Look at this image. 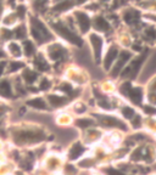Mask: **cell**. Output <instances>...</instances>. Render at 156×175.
<instances>
[{
    "label": "cell",
    "mask_w": 156,
    "mask_h": 175,
    "mask_svg": "<svg viewBox=\"0 0 156 175\" xmlns=\"http://www.w3.org/2000/svg\"><path fill=\"white\" fill-rule=\"evenodd\" d=\"M44 139V135L39 131H21L16 136L17 142H39Z\"/></svg>",
    "instance_id": "cell-1"
},
{
    "label": "cell",
    "mask_w": 156,
    "mask_h": 175,
    "mask_svg": "<svg viewBox=\"0 0 156 175\" xmlns=\"http://www.w3.org/2000/svg\"><path fill=\"white\" fill-rule=\"evenodd\" d=\"M33 37L39 40V41H43V40H46L49 38V32L46 29L39 23V22H36L34 24V28H33Z\"/></svg>",
    "instance_id": "cell-2"
},
{
    "label": "cell",
    "mask_w": 156,
    "mask_h": 175,
    "mask_svg": "<svg viewBox=\"0 0 156 175\" xmlns=\"http://www.w3.org/2000/svg\"><path fill=\"white\" fill-rule=\"evenodd\" d=\"M100 123H101L104 127H106V128L117 125L118 128L126 129V127H124L123 123H121V122H119L118 119H116V118H112V117H104V118H100Z\"/></svg>",
    "instance_id": "cell-3"
},
{
    "label": "cell",
    "mask_w": 156,
    "mask_h": 175,
    "mask_svg": "<svg viewBox=\"0 0 156 175\" xmlns=\"http://www.w3.org/2000/svg\"><path fill=\"white\" fill-rule=\"evenodd\" d=\"M128 58H129V54H128L127 51H123V52H122V55H121V58L118 60L117 65L115 66V68H113V71H112V75H113V77H116V75L118 74V72L122 69L123 65L127 62Z\"/></svg>",
    "instance_id": "cell-4"
},
{
    "label": "cell",
    "mask_w": 156,
    "mask_h": 175,
    "mask_svg": "<svg viewBox=\"0 0 156 175\" xmlns=\"http://www.w3.org/2000/svg\"><path fill=\"white\" fill-rule=\"evenodd\" d=\"M128 95L131 96V100L135 103H139L142 101V97H143V91L140 88H133V89L129 90Z\"/></svg>",
    "instance_id": "cell-5"
},
{
    "label": "cell",
    "mask_w": 156,
    "mask_h": 175,
    "mask_svg": "<svg viewBox=\"0 0 156 175\" xmlns=\"http://www.w3.org/2000/svg\"><path fill=\"white\" fill-rule=\"evenodd\" d=\"M83 151H84V147H83L81 143L73 145V147L70 151V159H77L83 153Z\"/></svg>",
    "instance_id": "cell-6"
},
{
    "label": "cell",
    "mask_w": 156,
    "mask_h": 175,
    "mask_svg": "<svg viewBox=\"0 0 156 175\" xmlns=\"http://www.w3.org/2000/svg\"><path fill=\"white\" fill-rule=\"evenodd\" d=\"M0 95L11 96V88H10L9 81H6V80L0 81Z\"/></svg>",
    "instance_id": "cell-7"
},
{
    "label": "cell",
    "mask_w": 156,
    "mask_h": 175,
    "mask_svg": "<svg viewBox=\"0 0 156 175\" xmlns=\"http://www.w3.org/2000/svg\"><path fill=\"white\" fill-rule=\"evenodd\" d=\"M91 43L94 45V49H95V55L99 60V56H100V50H101V45H103V41L100 38H98L97 35H91Z\"/></svg>",
    "instance_id": "cell-8"
},
{
    "label": "cell",
    "mask_w": 156,
    "mask_h": 175,
    "mask_svg": "<svg viewBox=\"0 0 156 175\" xmlns=\"http://www.w3.org/2000/svg\"><path fill=\"white\" fill-rule=\"evenodd\" d=\"M116 55H117V50H116V49H111V50L107 52L106 58H105V68H106V69L111 66L112 61L116 58Z\"/></svg>",
    "instance_id": "cell-9"
},
{
    "label": "cell",
    "mask_w": 156,
    "mask_h": 175,
    "mask_svg": "<svg viewBox=\"0 0 156 175\" xmlns=\"http://www.w3.org/2000/svg\"><path fill=\"white\" fill-rule=\"evenodd\" d=\"M154 72H156V55L151 58V61L149 62V65H148V67H146V69L144 72V77H148V75L152 74Z\"/></svg>",
    "instance_id": "cell-10"
},
{
    "label": "cell",
    "mask_w": 156,
    "mask_h": 175,
    "mask_svg": "<svg viewBox=\"0 0 156 175\" xmlns=\"http://www.w3.org/2000/svg\"><path fill=\"white\" fill-rule=\"evenodd\" d=\"M29 106H32L34 108H38V109H44L45 108V102L43 99H34V100H29L27 102Z\"/></svg>",
    "instance_id": "cell-11"
},
{
    "label": "cell",
    "mask_w": 156,
    "mask_h": 175,
    "mask_svg": "<svg viewBox=\"0 0 156 175\" xmlns=\"http://www.w3.org/2000/svg\"><path fill=\"white\" fill-rule=\"evenodd\" d=\"M49 100H50V102H51V105L54 107H59V106L64 105L66 102V99L60 97V96H54V95H50L49 96Z\"/></svg>",
    "instance_id": "cell-12"
},
{
    "label": "cell",
    "mask_w": 156,
    "mask_h": 175,
    "mask_svg": "<svg viewBox=\"0 0 156 175\" xmlns=\"http://www.w3.org/2000/svg\"><path fill=\"white\" fill-rule=\"evenodd\" d=\"M77 16L79 17V23H81V27H82V31L85 32L87 29L89 28V20H88V17L85 15H83V14H78Z\"/></svg>",
    "instance_id": "cell-13"
},
{
    "label": "cell",
    "mask_w": 156,
    "mask_h": 175,
    "mask_svg": "<svg viewBox=\"0 0 156 175\" xmlns=\"http://www.w3.org/2000/svg\"><path fill=\"white\" fill-rule=\"evenodd\" d=\"M23 77H24V80L27 83H32V81H34L37 79V74L34 72H32V71H29V69H26L24 71Z\"/></svg>",
    "instance_id": "cell-14"
},
{
    "label": "cell",
    "mask_w": 156,
    "mask_h": 175,
    "mask_svg": "<svg viewBox=\"0 0 156 175\" xmlns=\"http://www.w3.org/2000/svg\"><path fill=\"white\" fill-rule=\"evenodd\" d=\"M34 65H36V67H37L38 69H40V71H46V69L49 68L48 63L44 61V58H42V57L37 58L36 62H34Z\"/></svg>",
    "instance_id": "cell-15"
},
{
    "label": "cell",
    "mask_w": 156,
    "mask_h": 175,
    "mask_svg": "<svg viewBox=\"0 0 156 175\" xmlns=\"http://www.w3.org/2000/svg\"><path fill=\"white\" fill-rule=\"evenodd\" d=\"M144 150L145 149H143V147H138L133 153H132V156H131V158H132V161H140L142 158H143V152H144Z\"/></svg>",
    "instance_id": "cell-16"
},
{
    "label": "cell",
    "mask_w": 156,
    "mask_h": 175,
    "mask_svg": "<svg viewBox=\"0 0 156 175\" xmlns=\"http://www.w3.org/2000/svg\"><path fill=\"white\" fill-rule=\"evenodd\" d=\"M76 124L79 128H88V127H90L93 124V121L91 119H87V118H82V119H78L76 122Z\"/></svg>",
    "instance_id": "cell-17"
},
{
    "label": "cell",
    "mask_w": 156,
    "mask_h": 175,
    "mask_svg": "<svg viewBox=\"0 0 156 175\" xmlns=\"http://www.w3.org/2000/svg\"><path fill=\"white\" fill-rule=\"evenodd\" d=\"M97 28L100 29V31H106V29L109 28L106 21H104L103 18H98L97 20Z\"/></svg>",
    "instance_id": "cell-18"
},
{
    "label": "cell",
    "mask_w": 156,
    "mask_h": 175,
    "mask_svg": "<svg viewBox=\"0 0 156 175\" xmlns=\"http://www.w3.org/2000/svg\"><path fill=\"white\" fill-rule=\"evenodd\" d=\"M24 52L27 55H32L34 52V46L30 41H24Z\"/></svg>",
    "instance_id": "cell-19"
},
{
    "label": "cell",
    "mask_w": 156,
    "mask_h": 175,
    "mask_svg": "<svg viewBox=\"0 0 156 175\" xmlns=\"http://www.w3.org/2000/svg\"><path fill=\"white\" fill-rule=\"evenodd\" d=\"M122 113H123V115L126 117V118H128V119H131V118H133V114H134V111L132 109V108H129V107H124L123 109H122Z\"/></svg>",
    "instance_id": "cell-20"
},
{
    "label": "cell",
    "mask_w": 156,
    "mask_h": 175,
    "mask_svg": "<svg viewBox=\"0 0 156 175\" xmlns=\"http://www.w3.org/2000/svg\"><path fill=\"white\" fill-rule=\"evenodd\" d=\"M9 48H10V51H11L14 55H16V56H20V55H21L20 48H18V45H17V44H15V43H11V44L9 45Z\"/></svg>",
    "instance_id": "cell-21"
},
{
    "label": "cell",
    "mask_w": 156,
    "mask_h": 175,
    "mask_svg": "<svg viewBox=\"0 0 156 175\" xmlns=\"http://www.w3.org/2000/svg\"><path fill=\"white\" fill-rule=\"evenodd\" d=\"M23 67V63L22 62H12L11 63V68H10V71H17L18 68H22Z\"/></svg>",
    "instance_id": "cell-22"
},
{
    "label": "cell",
    "mask_w": 156,
    "mask_h": 175,
    "mask_svg": "<svg viewBox=\"0 0 156 175\" xmlns=\"http://www.w3.org/2000/svg\"><path fill=\"white\" fill-rule=\"evenodd\" d=\"M106 174H107V175H123L121 171H118V170H116V169H112V168L106 169Z\"/></svg>",
    "instance_id": "cell-23"
},
{
    "label": "cell",
    "mask_w": 156,
    "mask_h": 175,
    "mask_svg": "<svg viewBox=\"0 0 156 175\" xmlns=\"http://www.w3.org/2000/svg\"><path fill=\"white\" fill-rule=\"evenodd\" d=\"M132 124H133L134 128H138V127H139V124H140V117H139V115H135V117H134L133 121H132Z\"/></svg>",
    "instance_id": "cell-24"
},
{
    "label": "cell",
    "mask_w": 156,
    "mask_h": 175,
    "mask_svg": "<svg viewBox=\"0 0 156 175\" xmlns=\"http://www.w3.org/2000/svg\"><path fill=\"white\" fill-rule=\"evenodd\" d=\"M66 173H67L68 175H73V174H76V169L73 168V165L68 164V165L66 167Z\"/></svg>",
    "instance_id": "cell-25"
},
{
    "label": "cell",
    "mask_w": 156,
    "mask_h": 175,
    "mask_svg": "<svg viewBox=\"0 0 156 175\" xmlns=\"http://www.w3.org/2000/svg\"><path fill=\"white\" fill-rule=\"evenodd\" d=\"M144 111H145L146 113H149V114H155V113H156V108L150 107V106H145V107H144Z\"/></svg>",
    "instance_id": "cell-26"
},
{
    "label": "cell",
    "mask_w": 156,
    "mask_h": 175,
    "mask_svg": "<svg viewBox=\"0 0 156 175\" xmlns=\"http://www.w3.org/2000/svg\"><path fill=\"white\" fill-rule=\"evenodd\" d=\"M50 86V83L45 79V80H43L42 81V84H40V88H42V89H48V88Z\"/></svg>",
    "instance_id": "cell-27"
},
{
    "label": "cell",
    "mask_w": 156,
    "mask_h": 175,
    "mask_svg": "<svg viewBox=\"0 0 156 175\" xmlns=\"http://www.w3.org/2000/svg\"><path fill=\"white\" fill-rule=\"evenodd\" d=\"M61 89L64 90V91H66V93H70V91H71V85H70V84H64Z\"/></svg>",
    "instance_id": "cell-28"
},
{
    "label": "cell",
    "mask_w": 156,
    "mask_h": 175,
    "mask_svg": "<svg viewBox=\"0 0 156 175\" xmlns=\"http://www.w3.org/2000/svg\"><path fill=\"white\" fill-rule=\"evenodd\" d=\"M88 164H91V165H93V162H91V161H88V159H85V161H83V162L81 163V165H82V167H89Z\"/></svg>",
    "instance_id": "cell-29"
},
{
    "label": "cell",
    "mask_w": 156,
    "mask_h": 175,
    "mask_svg": "<svg viewBox=\"0 0 156 175\" xmlns=\"http://www.w3.org/2000/svg\"><path fill=\"white\" fill-rule=\"evenodd\" d=\"M4 67H5V62H0V75H2V73L4 71Z\"/></svg>",
    "instance_id": "cell-30"
},
{
    "label": "cell",
    "mask_w": 156,
    "mask_h": 175,
    "mask_svg": "<svg viewBox=\"0 0 156 175\" xmlns=\"http://www.w3.org/2000/svg\"><path fill=\"white\" fill-rule=\"evenodd\" d=\"M152 90H154V91H156V81L152 84Z\"/></svg>",
    "instance_id": "cell-31"
},
{
    "label": "cell",
    "mask_w": 156,
    "mask_h": 175,
    "mask_svg": "<svg viewBox=\"0 0 156 175\" xmlns=\"http://www.w3.org/2000/svg\"><path fill=\"white\" fill-rule=\"evenodd\" d=\"M3 111H4L3 108H0V114H2V113H3Z\"/></svg>",
    "instance_id": "cell-32"
},
{
    "label": "cell",
    "mask_w": 156,
    "mask_h": 175,
    "mask_svg": "<svg viewBox=\"0 0 156 175\" xmlns=\"http://www.w3.org/2000/svg\"><path fill=\"white\" fill-rule=\"evenodd\" d=\"M82 2H85V0H78V3H82Z\"/></svg>",
    "instance_id": "cell-33"
},
{
    "label": "cell",
    "mask_w": 156,
    "mask_h": 175,
    "mask_svg": "<svg viewBox=\"0 0 156 175\" xmlns=\"http://www.w3.org/2000/svg\"><path fill=\"white\" fill-rule=\"evenodd\" d=\"M3 55H4V54H3V52H2V51H0V57H2V56H3Z\"/></svg>",
    "instance_id": "cell-34"
}]
</instances>
